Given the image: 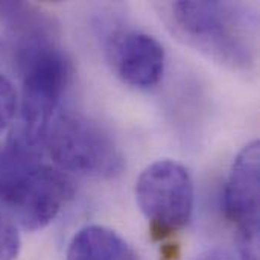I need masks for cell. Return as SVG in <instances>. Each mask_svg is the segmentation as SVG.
<instances>
[{"label": "cell", "mask_w": 260, "mask_h": 260, "mask_svg": "<svg viewBox=\"0 0 260 260\" xmlns=\"http://www.w3.org/2000/svg\"><path fill=\"white\" fill-rule=\"evenodd\" d=\"M137 204L155 241L186 227L193 213L195 190L187 169L174 160L149 165L136 183Z\"/></svg>", "instance_id": "5"}, {"label": "cell", "mask_w": 260, "mask_h": 260, "mask_svg": "<svg viewBox=\"0 0 260 260\" xmlns=\"http://www.w3.org/2000/svg\"><path fill=\"white\" fill-rule=\"evenodd\" d=\"M67 260H139L125 239L111 229L88 225L69 244Z\"/></svg>", "instance_id": "8"}, {"label": "cell", "mask_w": 260, "mask_h": 260, "mask_svg": "<svg viewBox=\"0 0 260 260\" xmlns=\"http://www.w3.org/2000/svg\"><path fill=\"white\" fill-rule=\"evenodd\" d=\"M20 245L21 241L15 222L0 210V260H17Z\"/></svg>", "instance_id": "9"}, {"label": "cell", "mask_w": 260, "mask_h": 260, "mask_svg": "<svg viewBox=\"0 0 260 260\" xmlns=\"http://www.w3.org/2000/svg\"><path fill=\"white\" fill-rule=\"evenodd\" d=\"M17 107H18L17 90L14 84L0 73V134L11 126L17 114Z\"/></svg>", "instance_id": "10"}, {"label": "cell", "mask_w": 260, "mask_h": 260, "mask_svg": "<svg viewBox=\"0 0 260 260\" xmlns=\"http://www.w3.org/2000/svg\"><path fill=\"white\" fill-rule=\"evenodd\" d=\"M171 24L189 46L230 67L248 69L256 56V20L245 6L232 2H175Z\"/></svg>", "instance_id": "2"}, {"label": "cell", "mask_w": 260, "mask_h": 260, "mask_svg": "<svg viewBox=\"0 0 260 260\" xmlns=\"http://www.w3.org/2000/svg\"><path fill=\"white\" fill-rule=\"evenodd\" d=\"M224 209L235 224L239 239L259 238L260 143L254 140L235 158L225 192Z\"/></svg>", "instance_id": "6"}, {"label": "cell", "mask_w": 260, "mask_h": 260, "mask_svg": "<svg viewBox=\"0 0 260 260\" xmlns=\"http://www.w3.org/2000/svg\"><path fill=\"white\" fill-rule=\"evenodd\" d=\"M43 146L59 171L90 178H111L123 169V155L113 137L81 113H56Z\"/></svg>", "instance_id": "4"}, {"label": "cell", "mask_w": 260, "mask_h": 260, "mask_svg": "<svg viewBox=\"0 0 260 260\" xmlns=\"http://www.w3.org/2000/svg\"><path fill=\"white\" fill-rule=\"evenodd\" d=\"M200 260H230L227 256H222V254H209V256H206V257H203V259Z\"/></svg>", "instance_id": "12"}, {"label": "cell", "mask_w": 260, "mask_h": 260, "mask_svg": "<svg viewBox=\"0 0 260 260\" xmlns=\"http://www.w3.org/2000/svg\"><path fill=\"white\" fill-rule=\"evenodd\" d=\"M107 52L116 75L131 87L149 88L163 78L166 53L152 35L120 30L111 37Z\"/></svg>", "instance_id": "7"}, {"label": "cell", "mask_w": 260, "mask_h": 260, "mask_svg": "<svg viewBox=\"0 0 260 260\" xmlns=\"http://www.w3.org/2000/svg\"><path fill=\"white\" fill-rule=\"evenodd\" d=\"M53 32L17 40L15 61L21 78V128L17 134L27 146H43L46 131L70 84L72 66L55 44Z\"/></svg>", "instance_id": "3"}, {"label": "cell", "mask_w": 260, "mask_h": 260, "mask_svg": "<svg viewBox=\"0 0 260 260\" xmlns=\"http://www.w3.org/2000/svg\"><path fill=\"white\" fill-rule=\"evenodd\" d=\"M73 195L70 180L14 137L0 149V204L27 232L47 227Z\"/></svg>", "instance_id": "1"}, {"label": "cell", "mask_w": 260, "mask_h": 260, "mask_svg": "<svg viewBox=\"0 0 260 260\" xmlns=\"http://www.w3.org/2000/svg\"><path fill=\"white\" fill-rule=\"evenodd\" d=\"M241 260H259V238L239 239Z\"/></svg>", "instance_id": "11"}]
</instances>
